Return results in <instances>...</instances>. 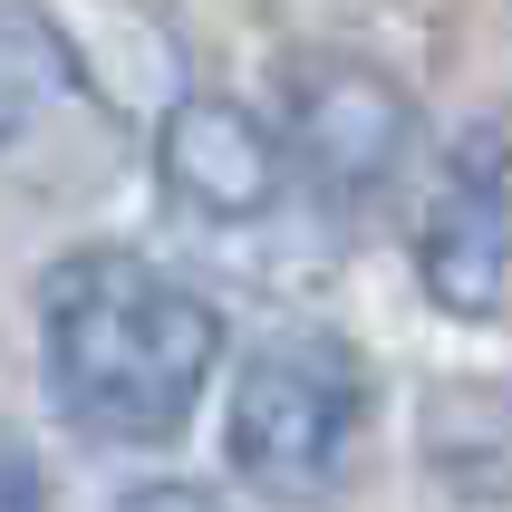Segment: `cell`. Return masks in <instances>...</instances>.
Instances as JSON below:
<instances>
[{
  "mask_svg": "<svg viewBox=\"0 0 512 512\" xmlns=\"http://www.w3.org/2000/svg\"><path fill=\"white\" fill-rule=\"evenodd\" d=\"M116 512H223V503H213L203 484H136Z\"/></svg>",
  "mask_w": 512,
  "mask_h": 512,
  "instance_id": "cell-8",
  "label": "cell"
},
{
  "mask_svg": "<svg viewBox=\"0 0 512 512\" xmlns=\"http://www.w3.org/2000/svg\"><path fill=\"white\" fill-rule=\"evenodd\" d=\"M426 464L464 503H512V387H426Z\"/></svg>",
  "mask_w": 512,
  "mask_h": 512,
  "instance_id": "cell-7",
  "label": "cell"
},
{
  "mask_svg": "<svg viewBox=\"0 0 512 512\" xmlns=\"http://www.w3.org/2000/svg\"><path fill=\"white\" fill-rule=\"evenodd\" d=\"M358 426H368L358 348L281 329L271 348H252V368L232 387V474L271 503H319L358 455Z\"/></svg>",
  "mask_w": 512,
  "mask_h": 512,
  "instance_id": "cell-2",
  "label": "cell"
},
{
  "mask_svg": "<svg viewBox=\"0 0 512 512\" xmlns=\"http://www.w3.org/2000/svg\"><path fill=\"white\" fill-rule=\"evenodd\" d=\"M39 339H49L58 406L87 435L165 445L213 387L223 310L145 252H68L39 290Z\"/></svg>",
  "mask_w": 512,
  "mask_h": 512,
  "instance_id": "cell-1",
  "label": "cell"
},
{
  "mask_svg": "<svg viewBox=\"0 0 512 512\" xmlns=\"http://www.w3.org/2000/svg\"><path fill=\"white\" fill-rule=\"evenodd\" d=\"M87 145H107V126H97L68 29L29 0H0V174L68 184V155H87Z\"/></svg>",
  "mask_w": 512,
  "mask_h": 512,
  "instance_id": "cell-4",
  "label": "cell"
},
{
  "mask_svg": "<svg viewBox=\"0 0 512 512\" xmlns=\"http://www.w3.org/2000/svg\"><path fill=\"white\" fill-rule=\"evenodd\" d=\"M416 136V107H406V87L368 58H310L300 78H290V155L310 165L319 194H368L387 184Z\"/></svg>",
  "mask_w": 512,
  "mask_h": 512,
  "instance_id": "cell-5",
  "label": "cell"
},
{
  "mask_svg": "<svg viewBox=\"0 0 512 512\" xmlns=\"http://www.w3.org/2000/svg\"><path fill=\"white\" fill-rule=\"evenodd\" d=\"M416 281L455 319L512 310V126L503 116H474L445 145L435 203L416 223Z\"/></svg>",
  "mask_w": 512,
  "mask_h": 512,
  "instance_id": "cell-3",
  "label": "cell"
},
{
  "mask_svg": "<svg viewBox=\"0 0 512 512\" xmlns=\"http://www.w3.org/2000/svg\"><path fill=\"white\" fill-rule=\"evenodd\" d=\"M155 174L194 223H252L281 203V145L242 97H184L155 126Z\"/></svg>",
  "mask_w": 512,
  "mask_h": 512,
  "instance_id": "cell-6",
  "label": "cell"
}]
</instances>
